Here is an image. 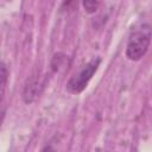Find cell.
I'll return each instance as SVG.
<instances>
[{"label":"cell","mask_w":152,"mask_h":152,"mask_svg":"<svg viewBox=\"0 0 152 152\" xmlns=\"http://www.w3.org/2000/svg\"><path fill=\"white\" fill-rule=\"evenodd\" d=\"M151 43V26L148 24H141L129 36L126 48V56L131 61L141 59Z\"/></svg>","instance_id":"1"},{"label":"cell","mask_w":152,"mask_h":152,"mask_svg":"<svg viewBox=\"0 0 152 152\" xmlns=\"http://www.w3.org/2000/svg\"><path fill=\"white\" fill-rule=\"evenodd\" d=\"M101 64V58L100 57H95L91 61H89L86 65H83L77 74H75L66 83V90L70 94H80L82 93L89 81L91 80V77L94 76V74L97 71L99 66Z\"/></svg>","instance_id":"2"},{"label":"cell","mask_w":152,"mask_h":152,"mask_svg":"<svg viewBox=\"0 0 152 152\" xmlns=\"http://www.w3.org/2000/svg\"><path fill=\"white\" fill-rule=\"evenodd\" d=\"M39 87H40V83L38 82V80L36 77L27 81V83L24 88V93H23V97L26 103H30L36 99V96L39 94Z\"/></svg>","instance_id":"3"},{"label":"cell","mask_w":152,"mask_h":152,"mask_svg":"<svg viewBox=\"0 0 152 152\" xmlns=\"http://www.w3.org/2000/svg\"><path fill=\"white\" fill-rule=\"evenodd\" d=\"M7 82H8V69L5 63L0 62V113H1V106L5 100Z\"/></svg>","instance_id":"4"},{"label":"cell","mask_w":152,"mask_h":152,"mask_svg":"<svg viewBox=\"0 0 152 152\" xmlns=\"http://www.w3.org/2000/svg\"><path fill=\"white\" fill-rule=\"evenodd\" d=\"M84 10L88 12V13H95L99 8V2L97 1H83L82 2Z\"/></svg>","instance_id":"5"},{"label":"cell","mask_w":152,"mask_h":152,"mask_svg":"<svg viewBox=\"0 0 152 152\" xmlns=\"http://www.w3.org/2000/svg\"><path fill=\"white\" fill-rule=\"evenodd\" d=\"M42 152H56V151L52 146H46V147H44V150Z\"/></svg>","instance_id":"6"},{"label":"cell","mask_w":152,"mask_h":152,"mask_svg":"<svg viewBox=\"0 0 152 152\" xmlns=\"http://www.w3.org/2000/svg\"><path fill=\"white\" fill-rule=\"evenodd\" d=\"M0 125H1V119H0Z\"/></svg>","instance_id":"7"}]
</instances>
